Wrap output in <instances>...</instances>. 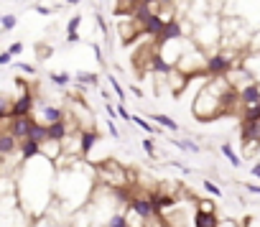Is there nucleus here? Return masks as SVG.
<instances>
[{
	"label": "nucleus",
	"mask_w": 260,
	"mask_h": 227,
	"mask_svg": "<svg viewBox=\"0 0 260 227\" xmlns=\"http://www.w3.org/2000/svg\"><path fill=\"white\" fill-rule=\"evenodd\" d=\"M8 51L16 56V54H21V51H23V44H21V41H13V44L8 46Z\"/></svg>",
	"instance_id": "nucleus-29"
},
{
	"label": "nucleus",
	"mask_w": 260,
	"mask_h": 227,
	"mask_svg": "<svg viewBox=\"0 0 260 227\" xmlns=\"http://www.w3.org/2000/svg\"><path fill=\"white\" fill-rule=\"evenodd\" d=\"M235 64H237L235 54H230V51H214V54H209L204 59V74L207 77H224Z\"/></svg>",
	"instance_id": "nucleus-1"
},
{
	"label": "nucleus",
	"mask_w": 260,
	"mask_h": 227,
	"mask_svg": "<svg viewBox=\"0 0 260 227\" xmlns=\"http://www.w3.org/2000/svg\"><path fill=\"white\" fill-rule=\"evenodd\" d=\"M97 176H100V181H105L110 186H125V181H127V171L112 158H107L97 166Z\"/></svg>",
	"instance_id": "nucleus-2"
},
{
	"label": "nucleus",
	"mask_w": 260,
	"mask_h": 227,
	"mask_svg": "<svg viewBox=\"0 0 260 227\" xmlns=\"http://www.w3.org/2000/svg\"><path fill=\"white\" fill-rule=\"evenodd\" d=\"M77 138H79V153H82V158H89L94 143L100 141V133L97 131H79Z\"/></svg>",
	"instance_id": "nucleus-7"
},
{
	"label": "nucleus",
	"mask_w": 260,
	"mask_h": 227,
	"mask_svg": "<svg viewBox=\"0 0 260 227\" xmlns=\"http://www.w3.org/2000/svg\"><path fill=\"white\" fill-rule=\"evenodd\" d=\"M194 227H219V219H217V214L214 212H202V209H197L194 212Z\"/></svg>",
	"instance_id": "nucleus-9"
},
{
	"label": "nucleus",
	"mask_w": 260,
	"mask_h": 227,
	"mask_svg": "<svg viewBox=\"0 0 260 227\" xmlns=\"http://www.w3.org/2000/svg\"><path fill=\"white\" fill-rule=\"evenodd\" d=\"M130 209L136 212V217H141V222H146L148 217H153V207L148 202V197H130Z\"/></svg>",
	"instance_id": "nucleus-5"
},
{
	"label": "nucleus",
	"mask_w": 260,
	"mask_h": 227,
	"mask_svg": "<svg viewBox=\"0 0 260 227\" xmlns=\"http://www.w3.org/2000/svg\"><path fill=\"white\" fill-rule=\"evenodd\" d=\"M130 92H133V94H136V97H138V100H141V97H143V89H141V87H130Z\"/></svg>",
	"instance_id": "nucleus-37"
},
{
	"label": "nucleus",
	"mask_w": 260,
	"mask_h": 227,
	"mask_svg": "<svg viewBox=\"0 0 260 227\" xmlns=\"http://www.w3.org/2000/svg\"><path fill=\"white\" fill-rule=\"evenodd\" d=\"M130 123H136V125L143 128L146 133H158V125H153L151 120H146V118H141V115H130Z\"/></svg>",
	"instance_id": "nucleus-20"
},
{
	"label": "nucleus",
	"mask_w": 260,
	"mask_h": 227,
	"mask_svg": "<svg viewBox=\"0 0 260 227\" xmlns=\"http://www.w3.org/2000/svg\"><path fill=\"white\" fill-rule=\"evenodd\" d=\"M31 125H34V118H31V115H18V118H11V133H13L18 141L28 138Z\"/></svg>",
	"instance_id": "nucleus-6"
},
{
	"label": "nucleus",
	"mask_w": 260,
	"mask_h": 227,
	"mask_svg": "<svg viewBox=\"0 0 260 227\" xmlns=\"http://www.w3.org/2000/svg\"><path fill=\"white\" fill-rule=\"evenodd\" d=\"M94 21H97V28H100V34L107 39V34H110V31H107V23H105V18H102V16H97Z\"/></svg>",
	"instance_id": "nucleus-28"
},
{
	"label": "nucleus",
	"mask_w": 260,
	"mask_h": 227,
	"mask_svg": "<svg viewBox=\"0 0 260 227\" xmlns=\"http://www.w3.org/2000/svg\"><path fill=\"white\" fill-rule=\"evenodd\" d=\"M41 153V146L36 143V141H31V138H23L21 141V161H31V158H36Z\"/></svg>",
	"instance_id": "nucleus-10"
},
{
	"label": "nucleus",
	"mask_w": 260,
	"mask_h": 227,
	"mask_svg": "<svg viewBox=\"0 0 260 227\" xmlns=\"http://www.w3.org/2000/svg\"><path fill=\"white\" fill-rule=\"evenodd\" d=\"M64 3H67V6H79L82 0H64Z\"/></svg>",
	"instance_id": "nucleus-39"
},
{
	"label": "nucleus",
	"mask_w": 260,
	"mask_h": 227,
	"mask_svg": "<svg viewBox=\"0 0 260 227\" xmlns=\"http://www.w3.org/2000/svg\"><path fill=\"white\" fill-rule=\"evenodd\" d=\"M0 39H3V36H0Z\"/></svg>",
	"instance_id": "nucleus-40"
},
{
	"label": "nucleus",
	"mask_w": 260,
	"mask_h": 227,
	"mask_svg": "<svg viewBox=\"0 0 260 227\" xmlns=\"http://www.w3.org/2000/svg\"><path fill=\"white\" fill-rule=\"evenodd\" d=\"M107 84L112 87V92H115V97H117L120 102H125V100H127V89H125V87H122V84L117 82V77L107 74Z\"/></svg>",
	"instance_id": "nucleus-19"
},
{
	"label": "nucleus",
	"mask_w": 260,
	"mask_h": 227,
	"mask_svg": "<svg viewBox=\"0 0 260 227\" xmlns=\"http://www.w3.org/2000/svg\"><path fill=\"white\" fill-rule=\"evenodd\" d=\"M138 3H143V6H158V0H138Z\"/></svg>",
	"instance_id": "nucleus-38"
},
{
	"label": "nucleus",
	"mask_w": 260,
	"mask_h": 227,
	"mask_svg": "<svg viewBox=\"0 0 260 227\" xmlns=\"http://www.w3.org/2000/svg\"><path fill=\"white\" fill-rule=\"evenodd\" d=\"M237 97H240V105L247 107V105H255L260 102V84L257 82H247L237 89Z\"/></svg>",
	"instance_id": "nucleus-4"
},
{
	"label": "nucleus",
	"mask_w": 260,
	"mask_h": 227,
	"mask_svg": "<svg viewBox=\"0 0 260 227\" xmlns=\"http://www.w3.org/2000/svg\"><path fill=\"white\" fill-rule=\"evenodd\" d=\"M41 112H44V118H46V125H49V123H56V120H64V112H61L59 107L41 105Z\"/></svg>",
	"instance_id": "nucleus-15"
},
{
	"label": "nucleus",
	"mask_w": 260,
	"mask_h": 227,
	"mask_svg": "<svg viewBox=\"0 0 260 227\" xmlns=\"http://www.w3.org/2000/svg\"><path fill=\"white\" fill-rule=\"evenodd\" d=\"M219 151H222V156H224V158H227L235 169H240V166H242V158L235 153V148H232L230 143H222V146H219Z\"/></svg>",
	"instance_id": "nucleus-18"
},
{
	"label": "nucleus",
	"mask_w": 260,
	"mask_h": 227,
	"mask_svg": "<svg viewBox=\"0 0 260 227\" xmlns=\"http://www.w3.org/2000/svg\"><path fill=\"white\" fill-rule=\"evenodd\" d=\"M13 61V54L11 51H0V67H8Z\"/></svg>",
	"instance_id": "nucleus-27"
},
{
	"label": "nucleus",
	"mask_w": 260,
	"mask_h": 227,
	"mask_svg": "<svg viewBox=\"0 0 260 227\" xmlns=\"http://www.w3.org/2000/svg\"><path fill=\"white\" fill-rule=\"evenodd\" d=\"M74 79L79 87H97L100 84V74H94V72H77Z\"/></svg>",
	"instance_id": "nucleus-14"
},
{
	"label": "nucleus",
	"mask_w": 260,
	"mask_h": 227,
	"mask_svg": "<svg viewBox=\"0 0 260 227\" xmlns=\"http://www.w3.org/2000/svg\"><path fill=\"white\" fill-rule=\"evenodd\" d=\"M250 174H252L255 179H260V164H252V169H250Z\"/></svg>",
	"instance_id": "nucleus-36"
},
{
	"label": "nucleus",
	"mask_w": 260,
	"mask_h": 227,
	"mask_svg": "<svg viewBox=\"0 0 260 227\" xmlns=\"http://www.w3.org/2000/svg\"><path fill=\"white\" fill-rule=\"evenodd\" d=\"M16 67H18V72H26V74H36V69H34L31 64H23V61H18Z\"/></svg>",
	"instance_id": "nucleus-30"
},
{
	"label": "nucleus",
	"mask_w": 260,
	"mask_h": 227,
	"mask_svg": "<svg viewBox=\"0 0 260 227\" xmlns=\"http://www.w3.org/2000/svg\"><path fill=\"white\" fill-rule=\"evenodd\" d=\"M46 138H49V141H56V143H64V141L69 138L67 118H64V120H56V123H49V125H46Z\"/></svg>",
	"instance_id": "nucleus-8"
},
{
	"label": "nucleus",
	"mask_w": 260,
	"mask_h": 227,
	"mask_svg": "<svg viewBox=\"0 0 260 227\" xmlns=\"http://www.w3.org/2000/svg\"><path fill=\"white\" fill-rule=\"evenodd\" d=\"M151 123H153V125H158V128L164 125V128H166V131H171V133H176V131H179V123H176L174 118L164 115V112H156V115H151Z\"/></svg>",
	"instance_id": "nucleus-12"
},
{
	"label": "nucleus",
	"mask_w": 260,
	"mask_h": 227,
	"mask_svg": "<svg viewBox=\"0 0 260 227\" xmlns=\"http://www.w3.org/2000/svg\"><path fill=\"white\" fill-rule=\"evenodd\" d=\"M34 11H36L39 16H51V8H49V6H39V3H36V8H34Z\"/></svg>",
	"instance_id": "nucleus-33"
},
{
	"label": "nucleus",
	"mask_w": 260,
	"mask_h": 227,
	"mask_svg": "<svg viewBox=\"0 0 260 227\" xmlns=\"http://www.w3.org/2000/svg\"><path fill=\"white\" fill-rule=\"evenodd\" d=\"M79 26H82V16H72L67 23V44H77L79 41Z\"/></svg>",
	"instance_id": "nucleus-13"
},
{
	"label": "nucleus",
	"mask_w": 260,
	"mask_h": 227,
	"mask_svg": "<svg viewBox=\"0 0 260 227\" xmlns=\"http://www.w3.org/2000/svg\"><path fill=\"white\" fill-rule=\"evenodd\" d=\"M28 138H31V141H36L39 146H41V143H46V141H49V138H46V125H39V123L34 120V125H31V131H28Z\"/></svg>",
	"instance_id": "nucleus-17"
},
{
	"label": "nucleus",
	"mask_w": 260,
	"mask_h": 227,
	"mask_svg": "<svg viewBox=\"0 0 260 227\" xmlns=\"http://www.w3.org/2000/svg\"><path fill=\"white\" fill-rule=\"evenodd\" d=\"M107 227H130V222H127V217L122 212H115V214H110Z\"/></svg>",
	"instance_id": "nucleus-23"
},
{
	"label": "nucleus",
	"mask_w": 260,
	"mask_h": 227,
	"mask_svg": "<svg viewBox=\"0 0 260 227\" xmlns=\"http://www.w3.org/2000/svg\"><path fill=\"white\" fill-rule=\"evenodd\" d=\"M49 79H51V84H56V87H67V84L72 82V74H69V72H51Z\"/></svg>",
	"instance_id": "nucleus-21"
},
{
	"label": "nucleus",
	"mask_w": 260,
	"mask_h": 227,
	"mask_svg": "<svg viewBox=\"0 0 260 227\" xmlns=\"http://www.w3.org/2000/svg\"><path fill=\"white\" fill-rule=\"evenodd\" d=\"M202 186H204V189H207V191H209V194H212V197H217V199H219V197H222V189H219V186H217V184H212V181H209V179H204V181H202Z\"/></svg>",
	"instance_id": "nucleus-25"
},
{
	"label": "nucleus",
	"mask_w": 260,
	"mask_h": 227,
	"mask_svg": "<svg viewBox=\"0 0 260 227\" xmlns=\"http://www.w3.org/2000/svg\"><path fill=\"white\" fill-rule=\"evenodd\" d=\"M107 131H110L112 138H120V133H117V128H115V120H110V118H107Z\"/></svg>",
	"instance_id": "nucleus-34"
},
{
	"label": "nucleus",
	"mask_w": 260,
	"mask_h": 227,
	"mask_svg": "<svg viewBox=\"0 0 260 227\" xmlns=\"http://www.w3.org/2000/svg\"><path fill=\"white\" fill-rule=\"evenodd\" d=\"M115 112H117V118H120V120H125V123H130V112H127V107H125V102H120V100H117V107H115Z\"/></svg>",
	"instance_id": "nucleus-24"
},
{
	"label": "nucleus",
	"mask_w": 260,
	"mask_h": 227,
	"mask_svg": "<svg viewBox=\"0 0 260 227\" xmlns=\"http://www.w3.org/2000/svg\"><path fill=\"white\" fill-rule=\"evenodd\" d=\"M143 148H146V151L156 158V148H153V141H151V138H143Z\"/></svg>",
	"instance_id": "nucleus-31"
},
{
	"label": "nucleus",
	"mask_w": 260,
	"mask_h": 227,
	"mask_svg": "<svg viewBox=\"0 0 260 227\" xmlns=\"http://www.w3.org/2000/svg\"><path fill=\"white\" fill-rule=\"evenodd\" d=\"M197 209H202V212H214V204L204 199V202H199V204H197Z\"/></svg>",
	"instance_id": "nucleus-32"
},
{
	"label": "nucleus",
	"mask_w": 260,
	"mask_h": 227,
	"mask_svg": "<svg viewBox=\"0 0 260 227\" xmlns=\"http://www.w3.org/2000/svg\"><path fill=\"white\" fill-rule=\"evenodd\" d=\"M36 107L34 102V94L31 92H23L16 102H11V110H8V118H18V115H31V110Z\"/></svg>",
	"instance_id": "nucleus-3"
},
{
	"label": "nucleus",
	"mask_w": 260,
	"mask_h": 227,
	"mask_svg": "<svg viewBox=\"0 0 260 227\" xmlns=\"http://www.w3.org/2000/svg\"><path fill=\"white\" fill-rule=\"evenodd\" d=\"M8 110H11V102L6 100V94H0V120L8 118Z\"/></svg>",
	"instance_id": "nucleus-26"
},
{
	"label": "nucleus",
	"mask_w": 260,
	"mask_h": 227,
	"mask_svg": "<svg viewBox=\"0 0 260 227\" xmlns=\"http://www.w3.org/2000/svg\"><path fill=\"white\" fill-rule=\"evenodd\" d=\"M0 26H3V31H13L18 26V16L13 13H0Z\"/></svg>",
	"instance_id": "nucleus-22"
},
{
	"label": "nucleus",
	"mask_w": 260,
	"mask_h": 227,
	"mask_svg": "<svg viewBox=\"0 0 260 227\" xmlns=\"http://www.w3.org/2000/svg\"><path fill=\"white\" fill-rule=\"evenodd\" d=\"M242 120H247V123H260V102L242 107Z\"/></svg>",
	"instance_id": "nucleus-16"
},
{
	"label": "nucleus",
	"mask_w": 260,
	"mask_h": 227,
	"mask_svg": "<svg viewBox=\"0 0 260 227\" xmlns=\"http://www.w3.org/2000/svg\"><path fill=\"white\" fill-rule=\"evenodd\" d=\"M16 143H18V138L8 131V133H0V156H8V153H13L16 151Z\"/></svg>",
	"instance_id": "nucleus-11"
},
{
	"label": "nucleus",
	"mask_w": 260,
	"mask_h": 227,
	"mask_svg": "<svg viewBox=\"0 0 260 227\" xmlns=\"http://www.w3.org/2000/svg\"><path fill=\"white\" fill-rule=\"evenodd\" d=\"M245 189H247L250 194H257V197H260V184H245Z\"/></svg>",
	"instance_id": "nucleus-35"
}]
</instances>
